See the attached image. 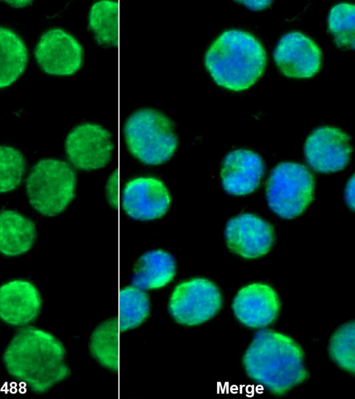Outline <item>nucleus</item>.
I'll list each match as a JSON object with an SVG mask.
<instances>
[{
	"label": "nucleus",
	"instance_id": "obj_10",
	"mask_svg": "<svg viewBox=\"0 0 355 399\" xmlns=\"http://www.w3.org/2000/svg\"><path fill=\"white\" fill-rule=\"evenodd\" d=\"M349 136L334 126L315 128L307 136L304 147V157L313 170L332 172L343 169L352 152Z\"/></svg>",
	"mask_w": 355,
	"mask_h": 399
},
{
	"label": "nucleus",
	"instance_id": "obj_5",
	"mask_svg": "<svg viewBox=\"0 0 355 399\" xmlns=\"http://www.w3.org/2000/svg\"><path fill=\"white\" fill-rule=\"evenodd\" d=\"M76 175L63 160L45 158L31 168L26 190L31 206L42 215L53 217L63 212L74 198Z\"/></svg>",
	"mask_w": 355,
	"mask_h": 399
},
{
	"label": "nucleus",
	"instance_id": "obj_28",
	"mask_svg": "<svg viewBox=\"0 0 355 399\" xmlns=\"http://www.w3.org/2000/svg\"><path fill=\"white\" fill-rule=\"evenodd\" d=\"M6 3L10 6L15 8H22L31 5L33 1H5Z\"/></svg>",
	"mask_w": 355,
	"mask_h": 399
},
{
	"label": "nucleus",
	"instance_id": "obj_4",
	"mask_svg": "<svg viewBox=\"0 0 355 399\" xmlns=\"http://www.w3.org/2000/svg\"><path fill=\"white\" fill-rule=\"evenodd\" d=\"M123 134L130 153L147 165H159L171 159L178 146L173 121L153 108H141L125 120Z\"/></svg>",
	"mask_w": 355,
	"mask_h": 399
},
{
	"label": "nucleus",
	"instance_id": "obj_26",
	"mask_svg": "<svg viewBox=\"0 0 355 399\" xmlns=\"http://www.w3.org/2000/svg\"><path fill=\"white\" fill-rule=\"evenodd\" d=\"M354 175L351 177L349 179L347 186L345 187V200L348 206L354 210Z\"/></svg>",
	"mask_w": 355,
	"mask_h": 399
},
{
	"label": "nucleus",
	"instance_id": "obj_18",
	"mask_svg": "<svg viewBox=\"0 0 355 399\" xmlns=\"http://www.w3.org/2000/svg\"><path fill=\"white\" fill-rule=\"evenodd\" d=\"M37 238L35 224L13 210L0 211V254L15 257L28 252Z\"/></svg>",
	"mask_w": 355,
	"mask_h": 399
},
{
	"label": "nucleus",
	"instance_id": "obj_6",
	"mask_svg": "<svg viewBox=\"0 0 355 399\" xmlns=\"http://www.w3.org/2000/svg\"><path fill=\"white\" fill-rule=\"evenodd\" d=\"M314 178L303 164L283 161L271 170L266 186L270 209L285 219L302 214L312 202Z\"/></svg>",
	"mask_w": 355,
	"mask_h": 399
},
{
	"label": "nucleus",
	"instance_id": "obj_17",
	"mask_svg": "<svg viewBox=\"0 0 355 399\" xmlns=\"http://www.w3.org/2000/svg\"><path fill=\"white\" fill-rule=\"evenodd\" d=\"M176 272L177 264L173 255L161 249H151L135 263L130 282L144 290L159 289L168 284Z\"/></svg>",
	"mask_w": 355,
	"mask_h": 399
},
{
	"label": "nucleus",
	"instance_id": "obj_15",
	"mask_svg": "<svg viewBox=\"0 0 355 399\" xmlns=\"http://www.w3.org/2000/svg\"><path fill=\"white\" fill-rule=\"evenodd\" d=\"M40 293L29 281L14 279L0 286V320L12 326L24 327L39 316Z\"/></svg>",
	"mask_w": 355,
	"mask_h": 399
},
{
	"label": "nucleus",
	"instance_id": "obj_21",
	"mask_svg": "<svg viewBox=\"0 0 355 399\" xmlns=\"http://www.w3.org/2000/svg\"><path fill=\"white\" fill-rule=\"evenodd\" d=\"M118 20V6L114 1L98 0L89 9L88 28L101 45L113 46L116 43Z\"/></svg>",
	"mask_w": 355,
	"mask_h": 399
},
{
	"label": "nucleus",
	"instance_id": "obj_3",
	"mask_svg": "<svg viewBox=\"0 0 355 399\" xmlns=\"http://www.w3.org/2000/svg\"><path fill=\"white\" fill-rule=\"evenodd\" d=\"M267 57L261 42L252 33L236 28L222 32L204 56L205 66L219 86L244 91L262 76Z\"/></svg>",
	"mask_w": 355,
	"mask_h": 399
},
{
	"label": "nucleus",
	"instance_id": "obj_2",
	"mask_svg": "<svg viewBox=\"0 0 355 399\" xmlns=\"http://www.w3.org/2000/svg\"><path fill=\"white\" fill-rule=\"evenodd\" d=\"M303 351L289 336L259 330L246 350L243 364L248 375L275 395H283L308 377Z\"/></svg>",
	"mask_w": 355,
	"mask_h": 399
},
{
	"label": "nucleus",
	"instance_id": "obj_1",
	"mask_svg": "<svg viewBox=\"0 0 355 399\" xmlns=\"http://www.w3.org/2000/svg\"><path fill=\"white\" fill-rule=\"evenodd\" d=\"M66 349L51 332L35 326L20 328L3 355L8 374L35 393H44L65 380L70 369Z\"/></svg>",
	"mask_w": 355,
	"mask_h": 399
},
{
	"label": "nucleus",
	"instance_id": "obj_22",
	"mask_svg": "<svg viewBox=\"0 0 355 399\" xmlns=\"http://www.w3.org/2000/svg\"><path fill=\"white\" fill-rule=\"evenodd\" d=\"M150 300L146 290L133 285L123 287L119 293V321L121 331L140 326L148 317Z\"/></svg>",
	"mask_w": 355,
	"mask_h": 399
},
{
	"label": "nucleus",
	"instance_id": "obj_16",
	"mask_svg": "<svg viewBox=\"0 0 355 399\" xmlns=\"http://www.w3.org/2000/svg\"><path fill=\"white\" fill-rule=\"evenodd\" d=\"M261 156L248 149H236L223 159L220 179L223 188L229 193L243 195L251 193L259 186L264 173Z\"/></svg>",
	"mask_w": 355,
	"mask_h": 399
},
{
	"label": "nucleus",
	"instance_id": "obj_19",
	"mask_svg": "<svg viewBox=\"0 0 355 399\" xmlns=\"http://www.w3.org/2000/svg\"><path fill=\"white\" fill-rule=\"evenodd\" d=\"M28 50L21 37L14 30L0 26V89L12 85L24 72Z\"/></svg>",
	"mask_w": 355,
	"mask_h": 399
},
{
	"label": "nucleus",
	"instance_id": "obj_20",
	"mask_svg": "<svg viewBox=\"0 0 355 399\" xmlns=\"http://www.w3.org/2000/svg\"><path fill=\"white\" fill-rule=\"evenodd\" d=\"M119 330L116 320L107 319L94 328L89 339V351L92 357L111 371H114L119 363Z\"/></svg>",
	"mask_w": 355,
	"mask_h": 399
},
{
	"label": "nucleus",
	"instance_id": "obj_23",
	"mask_svg": "<svg viewBox=\"0 0 355 399\" xmlns=\"http://www.w3.org/2000/svg\"><path fill=\"white\" fill-rule=\"evenodd\" d=\"M354 5L340 2L334 5L328 15V28L337 46L354 48Z\"/></svg>",
	"mask_w": 355,
	"mask_h": 399
},
{
	"label": "nucleus",
	"instance_id": "obj_27",
	"mask_svg": "<svg viewBox=\"0 0 355 399\" xmlns=\"http://www.w3.org/2000/svg\"><path fill=\"white\" fill-rule=\"evenodd\" d=\"M239 2L252 10L263 9L272 3L271 1H240Z\"/></svg>",
	"mask_w": 355,
	"mask_h": 399
},
{
	"label": "nucleus",
	"instance_id": "obj_11",
	"mask_svg": "<svg viewBox=\"0 0 355 399\" xmlns=\"http://www.w3.org/2000/svg\"><path fill=\"white\" fill-rule=\"evenodd\" d=\"M322 51L306 34L294 30L285 33L273 52L275 62L280 71L293 78H310L320 71Z\"/></svg>",
	"mask_w": 355,
	"mask_h": 399
},
{
	"label": "nucleus",
	"instance_id": "obj_13",
	"mask_svg": "<svg viewBox=\"0 0 355 399\" xmlns=\"http://www.w3.org/2000/svg\"><path fill=\"white\" fill-rule=\"evenodd\" d=\"M225 238L229 249L247 259L266 255L271 249L275 233L272 225L257 215L245 213L228 220Z\"/></svg>",
	"mask_w": 355,
	"mask_h": 399
},
{
	"label": "nucleus",
	"instance_id": "obj_24",
	"mask_svg": "<svg viewBox=\"0 0 355 399\" xmlns=\"http://www.w3.org/2000/svg\"><path fill=\"white\" fill-rule=\"evenodd\" d=\"M24 154L10 145H0V193L10 192L21 184L26 172Z\"/></svg>",
	"mask_w": 355,
	"mask_h": 399
},
{
	"label": "nucleus",
	"instance_id": "obj_25",
	"mask_svg": "<svg viewBox=\"0 0 355 399\" xmlns=\"http://www.w3.org/2000/svg\"><path fill=\"white\" fill-rule=\"evenodd\" d=\"M355 324L348 322L338 328L329 343V353L334 361L343 369L354 373Z\"/></svg>",
	"mask_w": 355,
	"mask_h": 399
},
{
	"label": "nucleus",
	"instance_id": "obj_8",
	"mask_svg": "<svg viewBox=\"0 0 355 399\" xmlns=\"http://www.w3.org/2000/svg\"><path fill=\"white\" fill-rule=\"evenodd\" d=\"M64 150L69 162L83 170L105 166L114 150L112 133L102 125L91 122L80 123L67 134Z\"/></svg>",
	"mask_w": 355,
	"mask_h": 399
},
{
	"label": "nucleus",
	"instance_id": "obj_12",
	"mask_svg": "<svg viewBox=\"0 0 355 399\" xmlns=\"http://www.w3.org/2000/svg\"><path fill=\"white\" fill-rule=\"evenodd\" d=\"M121 207L131 218L152 220L164 216L170 208L171 196L166 185L154 177L129 180L121 193Z\"/></svg>",
	"mask_w": 355,
	"mask_h": 399
},
{
	"label": "nucleus",
	"instance_id": "obj_9",
	"mask_svg": "<svg viewBox=\"0 0 355 399\" xmlns=\"http://www.w3.org/2000/svg\"><path fill=\"white\" fill-rule=\"evenodd\" d=\"M35 57L45 73L67 76L81 68L84 50L75 36L62 28L55 27L41 35L35 48Z\"/></svg>",
	"mask_w": 355,
	"mask_h": 399
},
{
	"label": "nucleus",
	"instance_id": "obj_14",
	"mask_svg": "<svg viewBox=\"0 0 355 399\" xmlns=\"http://www.w3.org/2000/svg\"><path fill=\"white\" fill-rule=\"evenodd\" d=\"M280 308L278 295L269 285L253 283L241 288L232 303L238 320L249 328H264L277 318Z\"/></svg>",
	"mask_w": 355,
	"mask_h": 399
},
{
	"label": "nucleus",
	"instance_id": "obj_7",
	"mask_svg": "<svg viewBox=\"0 0 355 399\" xmlns=\"http://www.w3.org/2000/svg\"><path fill=\"white\" fill-rule=\"evenodd\" d=\"M222 305L217 286L205 278L180 282L172 290L168 302L171 317L179 324L193 326L212 318Z\"/></svg>",
	"mask_w": 355,
	"mask_h": 399
}]
</instances>
